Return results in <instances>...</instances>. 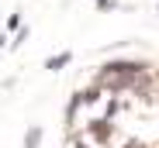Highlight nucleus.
I'll use <instances>...</instances> for the list:
<instances>
[{
	"label": "nucleus",
	"mask_w": 159,
	"mask_h": 148,
	"mask_svg": "<svg viewBox=\"0 0 159 148\" xmlns=\"http://www.w3.org/2000/svg\"><path fill=\"white\" fill-rule=\"evenodd\" d=\"M21 28H24V17H21V11L7 14V24H4V31H7V35H17Z\"/></svg>",
	"instance_id": "obj_3"
},
{
	"label": "nucleus",
	"mask_w": 159,
	"mask_h": 148,
	"mask_svg": "<svg viewBox=\"0 0 159 148\" xmlns=\"http://www.w3.org/2000/svg\"><path fill=\"white\" fill-rule=\"evenodd\" d=\"M156 14H159V4H156Z\"/></svg>",
	"instance_id": "obj_7"
},
{
	"label": "nucleus",
	"mask_w": 159,
	"mask_h": 148,
	"mask_svg": "<svg viewBox=\"0 0 159 148\" xmlns=\"http://www.w3.org/2000/svg\"><path fill=\"white\" fill-rule=\"evenodd\" d=\"M42 138H45L42 124H31L28 131H24V148H42Z\"/></svg>",
	"instance_id": "obj_2"
},
{
	"label": "nucleus",
	"mask_w": 159,
	"mask_h": 148,
	"mask_svg": "<svg viewBox=\"0 0 159 148\" xmlns=\"http://www.w3.org/2000/svg\"><path fill=\"white\" fill-rule=\"evenodd\" d=\"M28 38H31V28H28V24H24V28H21V31L14 35V41H11V48H21V45L28 41Z\"/></svg>",
	"instance_id": "obj_4"
},
{
	"label": "nucleus",
	"mask_w": 159,
	"mask_h": 148,
	"mask_svg": "<svg viewBox=\"0 0 159 148\" xmlns=\"http://www.w3.org/2000/svg\"><path fill=\"white\" fill-rule=\"evenodd\" d=\"M121 7V0H97V11L100 14H111V11H118Z\"/></svg>",
	"instance_id": "obj_5"
},
{
	"label": "nucleus",
	"mask_w": 159,
	"mask_h": 148,
	"mask_svg": "<svg viewBox=\"0 0 159 148\" xmlns=\"http://www.w3.org/2000/svg\"><path fill=\"white\" fill-rule=\"evenodd\" d=\"M69 62H73V52H69V48H62V52H56V55L45 59V69H48V72H62Z\"/></svg>",
	"instance_id": "obj_1"
},
{
	"label": "nucleus",
	"mask_w": 159,
	"mask_h": 148,
	"mask_svg": "<svg viewBox=\"0 0 159 148\" xmlns=\"http://www.w3.org/2000/svg\"><path fill=\"white\" fill-rule=\"evenodd\" d=\"M0 48H11V41H7V31H0Z\"/></svg>",
	"instance_id": "obj_6"
}]
</instances>
